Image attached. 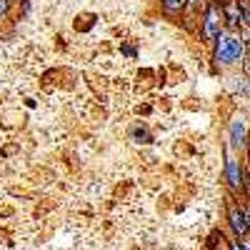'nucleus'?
I'll use <instances>...</instances> for the list:
<instances>
[{"instance_id":"6","label":"nucleus","mask_w":250,"mask_h":250,"mask_svg":"<svg viewBox=\"0 0 250 250\" xmlns=\"http://www.w3.org/2000/svg\"><path fill=\"white\" fill-rule=\"evenodd\" d=\"M165 10H180L183 5H185V0H165Z\"/></svg>"},{"instance_id":"7","label":"nucleus","mask_w":250,"mask_h":250,"mask_svg":"<svg viewBox=\"0 0 250 250\" xmlns=\"http://www.w3.org/2000/svg\"><path fill=\"white\" fill-rule=\"evenodd\" d=\"M8 13V0H0V15Z\"/></svg>"},{"instance_id":"5","label":"nucleus","mask_w":250,"mask_h":250,"mask_svg":"<svg viewBox=\"0 0 250 250\" xmlns=\"http://www.w3.org/2000/svg\"><path fill=\"white\" fill-rule=\"evenodd\" d=\"M228 180H230L233 188H240V183H243V170H240V163H238V160H228Z\"/></svg>"},{"instance_id":"2","label":"nucleus","mask_w":250,"mask_h":250,"mask_svg":"<svg viewBox=\"0 0 250 250\" xmlns=\"http://www.w3.org/2000/svg\"><path fill=\"white\" fill-rule=\"evenodd\" d=\"M230 225H233V230L238 235H248V213L240 210L238 205L230 208Z\"/></svg>"},{"instance_id":"1","label":"nucleus","mask_w":250,"mask_h":250,"mask_svg":"<svg viewBox=\"0 0 250 250\" xmlns=\"http://www.w3.org/2000/svg\"><path fill=\"white\" fill-rule=\"evenodd\" d=\"M218 48H215V58L218 62H223V65H233V62H238L245 53V45L243 40L235 38V35H225V33H218Z\"/></svg>"},{"instance_id":"4","label":"nucleus","mask_w":250,"mask_h":250,"mask_svg":"<svg viewBox=\"0 0 250 250\" xmlns=\"http://www.w3.org/2000/svg\"><path fill=\"white\" fill-rule=\"evenodd\" d=\"M243 143H245V120H233L230 125V145L233 148H243Z\"/></svg>"},{"instance_id":"3","label":"nucleus","mask_w":250,"mask_h":250,"mask_svg":"<svg viewBox=\"0 0 250 250\" xmlns=\"http://www.w3.org/2000/svg\"><path fill=\"white\" fill-rule=\"evenodd\" d=\"M218 33H220L218 10H215V8H210V10H208V15H205V30H203V35H205L208 40H215V38H218Z\"/></svg>"}]
</instances>
